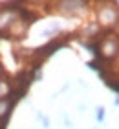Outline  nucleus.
I'll return each mask as SVG.
<instances>
[{"instance_id":"obj_4","label":"nucleus","mask_w":119,"mask_h":129,"mask_svg":"<svg viewBox=\"0 0 119 129\" xmlns=\"http://www.w3.org/2000/svg\"><path fill=\"white\" fill-rule=\"evenodd\" d=\"M95 118H97L99 124L104 120V107H97V116H95Z\"/></svg>"},{"instance_id":"obj_2","label":"nucleus","mask_w":119,"mask_h":129,"mask_svg":"<svg viewBox=\"0 0 119 129\" xmlns=\"http://www.w3.org/2000/svg\"><path fill=\"white\" fill-rule=\"evenodd\" d=\"M11 105H13V102H11L9 98L0 100V118H4V116L8 114V111L11 109Z\"/></svg>"},{"instance_id":"obj_5","label":"nucleus","mask_w":119,"mask_h":129,"mask_svg":"<svg viewBox=\"0 0 119 129\" xmlns=\"http://www.w3.org/2000/svg\"><path fill=\"white\" fill-rule=\"evenodd\" d=\"M114 105H115V107H119V98H115V100H114Z\"/></svg>"},{"instance_id":"obj_1","label":"nucleus","mask_w":119,"mask_h":129,"mask_svg":"<svg viewBox=\"0 0 119 129\" xmlns=\"http://www.w3.org/2000/svg\"><path fill=\"white\" fill-rule=\"evenodd\" d=\"M99 20L103 24H115V20H117L115 8H103L99 11Z\"/></svg>"},{"instance_id":"obj_6","label":"nucleus","mask_w":119,"mask_h":129,"mask_svg":"<svg viewBox=\"0 0 119 129\" xmlns=\"http://www.w3.org/2000/svg\"><path fill=\"white\" fill-rule=\"evenodd\" d=\"M0 72H2V68H0Z\"/></svg>"},{"instance_id":"obj_3","label":"nucleus","mask_w":119,"mask_h":129,"mask_svg":"<svg viewBox=\"0 0 119 129\" xmlns=\"http://www.w3.org/2000/svg\"><path fill=\"white\" fill-rule=\"evenodd\" d=\"M8 90H9V87L6 81L0 79V100H4V98H8Z\"/></svg>"}]
</instances>
